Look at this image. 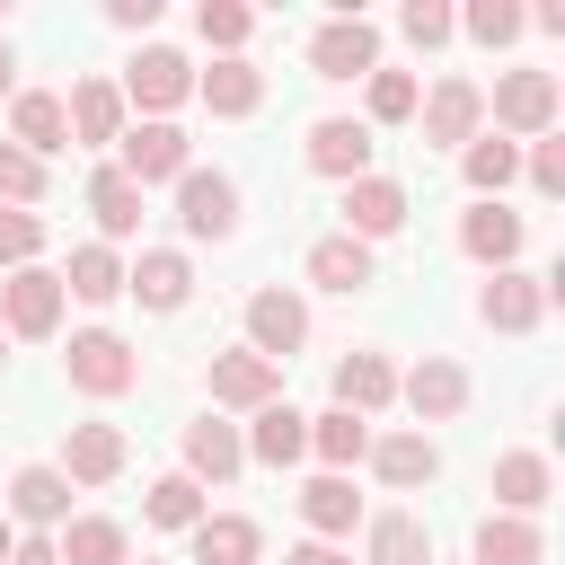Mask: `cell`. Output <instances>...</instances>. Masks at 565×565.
<instances>
[{
  "label": "cell",
  "instance_id": "obj_27",
  "mask_svg": "<svg viewBox=\"0 0 565 565\" xmlns=\"http://www.w3.org/2000/svg\"><path fill=\"white\" fill-rule=\"evenodd\" d=\"M362 459H371L380 486H397V494H406V486H433V468H441V450H433L424 433H388V441H371Z\"/></svg>",
  "mask_w": 565,
  "mask_h": 565
},
{
  "label": "cell",
  "instance_id": "obj_26",
  "mask_svg": "<svg viewBox=\"0 0 565 565\" xmlns=\"http://www.w3.org/2000/svg\"><path fill=\"white\" fill-rule=\"evenodd\" d=\"M459 247H468L477 265H494V274H503V265L521 256V212H503V203H477V212L459 221Z\"/></svg>",
  "mask_w": 565,
  "mask_h": 565
},
{
  "label": "cell",
  "instance_id": "obj_38",
  "mask_svg": "<svg viewBox=\"0 0 565 565\" xmlns=\"http://www.w3.org/2000/svg\"><path fill=\"white\" fill-rule=\"evenodd\" d=\"M194 35L221 44V53H238V44L256 35V9H238V0H203V9H194Z\"/></svg>",
  "mask_w": 565,
  "mask_h": 565
},
{
  "label": "cell",
  "instance_id": "obj_20",
  "mask_svg": "<svg viewBox=\"0 0 565 565\" xmlns=\"http://www.w3.org/2000/svg\"><path fill=\"white\" fill-rule=\"evenodd\" d=\"M124 291H132L141 309H185V291H194V265H185L177 247H141V265H124Z\"/></svg>",
  "mask_w": 565,
  "mask_h": 565
},
{
  "label": "cell",
  "instance_id": "obj_13",
  "mask_svg": "<svg viewBox=\"0 0 565 565\" xmlns=\"http://www.w3.org/2000/svg\"><path fill=\"white\" fill-rule=\"evenodd\" d=\"M115 168H124L132 185H159V177H185V168H194V150H185V132H177V124H132Z\"/></svg>",
  "mask_w": 565,
  "mask_h": 565
},
{
  "label": "cell",
  "instance_id": "obj_4",
  "mask_svg": "<svg viewBox=\"0 0 565 565\" xmlns=\"http://www.w3.org/2000/svg\"><path fill=\"white\" fill-rule=\"evenodd\" d=\"M486 106H494L503 132H530V141H539V132H556V106H565V97H556V71H503Z\"/></svg>",
  "mask_w": 565,
  "mask_h": 565
},
{
  "label": "cell",
  "instance_id": "obj_31",
  "mask_svg": "<svg viewBox=\"0 0 565 565\" xmlns=\"http://www.w3.org/2000/svg\"><path fill=\"white\" fill-rule=\"evenodd\" d=\"M62 291H71V300H88V309H106V300L124 291V256H115L106 238L71 247V274H62Z\"/></svg>",
  "mask_w": 565,
  "mask_h": 565
},
{
  "label": "cell",
  "instance_id": "obj_25",
  "mask_svg": "<svg viewBox=\"0 0 565 565\" xmlns=\"http://www.w3.org/2000/svg\"><path fill=\"white\" fill-rule=\"evenodd\" d=\"M388 397H397L388 353H344V362H335V406H344V415H380Z\"/></svg>",
  "mask_w": 565,
  "mask_h": 565
},
{
  "label": "cell",
  "instance_id": "obj_30",
  "mask_svg": "<svg viewBox=\"0 0 565 565\" xmlns=\"http://www.w3.org/2000/svg\"><path fill=\"white\" fill-rule=\"evenodd\" d=\"M309 282L353 300V291L371 282V247H362V238H344V230H335V238H318V247H309Z\"/></svg>",
  "mask_w": 565,
  "mask_h": 565
},
{
  "label": "cell",
  "instance_id": "obj_7",
  "mask_svg": "<svg viewBox=\"0 0 565 565\" xmlns=\"http://www.w3.org/2000/svg\"><path fill=\"white\" fill-rule=\"evenodd\" d=\"M177 230L185 238H230L238 230V185L221 168H185L177 177Z\"/></svg>",
  "mask_w": 565,
  "mask_h": 565
},
{
  "label": "cell",
  "instance_id": "obj_23",
  "mask_svg": "<svg viewBox=\"0 0 565 565\" xmlns=\"http://www.w3.org/2000/svg\"><path fill=\"white\" fill-rule=\"evenodd\" d=\"M194 97H203L212 115H256V106H265V71H256L247 53H221V62L194 79Z\"/></svg>",
  "mask_w": 565,
  "mask_h": 565
},
{
  "label": "cell",
  "instance_id": "obj_16",
  "mask_svg": "<svg viewBox=\"0 0 565 565\" xmlns=\"http://www.w3.org/2000/svg\"><path fill=\"white\" fill-rule=\"evenodd\" d=\"M9 141H18L26 159H53V150H71L62 97H53V88H18V97H9Z\"/></svg>",
  "mask_w": 565,
  "mask_h": 565
},
{
  "label": "cell",
  "instance_id": "obj_9",
  "mask_svg": "<svg viewBox=\"0 0 565 565\" xmlns=\"http://www.w3.org/2000/svg\"><path fill=\"white\" fill-rule=\"evenodd\" d=\"M309 71H318V79H371V71H380V35H371L362 18H327V26L309 35Z\"/></svg>",
  "mask_w": 565,
  "mask_h": 565
},
{
  "label": "cell",
  "instance_id": "obj_18",
  "mask_svg": "<svg viewBox=\"0 0 565 565\" xmlns=\"http://www.w3.org/2000/svg\"><path fill=\"white\" fill-rule=\"evenodd\" d=\"M238 450H247V459H256V468H291V459H300V450H309V415H300V406H282V397H274V406H256V424H247V433H238Z\"/></svg>",
  "mask_w": 565,
  "mask_h": 565
},
{
  "label": "cell",
  "instance_id": "obj_24",
  "mask_svg": "<svg viewBox=\"0 0 565 565\" xmlns=\"http://www.w3.org/2000/svg\"><path fill=\"white\" fill-rule=\"evenodd\" d=\"M185 539H194V565H256V547H265V530L247 512H203Z\"/></svg>",
  "mask_w": 565,
  "mask_h": 565
},
{
  "label": "cell",
  "instance_id": "obj_39",
  "mask_svg": "<svg viewBox=\"0 0 565 565\" xmlns=\"http://www.w3.org/2000/svg\"><path fill=\"white\" fill-rule=\"evenodd\" d=\"M0 203H9V212L44 203V159H26L18 141H0Z\"/></svg>",
  "mask_w": 565,
  "mask_h": 565
},
{
  "label": "cell",
  "instance_id": "obj_28",
  "mask_svg": "<svg viewBox=\"0 0 565 565\" xmlns=\"http://www.w3.org/2000/svg\"><path fill=\"white\" fill-rule=\"evenodd\" d=\"M300 521H309V530L335 547V539L362 521V494H353V477H309V486H300Z\"/></svg>",
  "mask_w": 565,
  "mask_h": 565
},
{
  "label": "cell",
  "instance_id": "obj_46",
  "mask_svg": "<svg viewBox=\"0 0 565 565\" xmlns=\"http://www.w3.org/2000/svg\"><path fill=\"white\" fill-rule=\"evenodd\" d=\"M106 18H115V26H150V18H159V0H106Z\"/></svg>",
  "mask_w": 565,
  "mask_h": 565
},
{
  "label": "cell",
  "instance_id": "obj_40",
  "mask_svg": "<svg viewBox=\"0 0 565 565\" xmlns=\"http://www.w3.org/2000/svg\"><path fill=\"white\" fill-rule=\"evenodd\" d=\"M415 106H424L415 71H371V124H406Z\"/></svg>",
  "mask_w": 565,
  "mask_h": 565
},
{
  "label": "cell",
  "instance_id": "obj_42",
  "mask_svg": "<svg viewBox=\"0 0 565 565\" xmlns=\"http://www.w3.org/2000/svg\"><path fill=\"white\" fill-rule=\"evenodd\" d=\"M459 26H468V35H477V44H512V35H521V26H530V9H512V0H477V9H468V18H459Z\"/></svg>",
  "mask_w": 565,
  "mask_h": 565
},
{
  "label": "cell",
  "instance_id": "obj_49",
  "mask_svg": "<svg viewBox=\"0 0 565 565\" xmlns=\"http://www.w3.org/2000/svg\"><path fill=\"white\" fill-rule=\"evenodd\" d=\"M9 547H18V530H9V521H0V565H9Z\"/></svg>",
  "mask_w": 565,
  "mask_h": 565
},
{
  "label": "cell",
  "instance_id": "obj_44",
  "mask_svg": "<svg viewBox=\"0 0 565 565\" xmlns=\"http://www.w3.org/2000/svg\"><path fill=\"white\" fill-rule=\"evenodd\" d=\"M530 185H539V194H565V141H556V132H539V150H530Z\"/></svg>",
  "mask_w": 565,
  "mask_h": 565
},
{
  "label": "cell",
  "instance_id": "obj_15",
  "mask_svg": "<svg viewBox=\"0 0 565 565\" xmlns=\"http://www.w3.org/2000/svg\"><path fill=\"white\" fill-rule=\"evenodd\" d=\"M9 521H26L35 539H44V530H62V521H71V477H62V468H44V459H35V468H18V477H9Z\"/></svg>",
  "mask_w": 565,
  "mask_h": 565
},
{
  "label": "cell",
  "instance_id": "obj_10",
  "mask_svg": "<svg viewBox=\"0 0 565 565\" xmlns=\"http://www.w3.org/2000/svg\"><path fill=\"white\" fill-rule=\"evenodd\" d=\"M477 318H486V327H503V335H530V327L547 318V274H521V265H503V274L477 291Z\"/></svg>",
  "mask_w": 565,
  "mask_h": 565
},
{
  "label": "cell",
  "instance_id": "obj_2",
  "mask_svg": "<svg viewBox=\"0 0 565 565\" xmlns=\"http://www.w3.org/2000/svg\"><path fill=\"white\" fill-rule=\"evenodd\" d=\"M62 300H71V291H62L53 265H18V274L0 282V335H26V344L53 335V327H62Z\"/></svg>",
  "mask_w": 565,
  "mask_h": 565
},
{
  "label": "cell",
  "instance_id": "obj_35",
  "mask_svg": "<svg viewBox=\"0 0 565 565\" xmlns=\"http://www.w3.org/2000/svg\"><path fill=\"white\" fill-rule=\"evenodd\" d=\"M309 450L327 459V477H344V468L371 450V424H362V415H344V406H327V415H309Z\"/></svg>",
  "mask_w": 565,
  "mask_h": 565
},
{
  "label": "cell",
  "instance_id": "obj_50",
  "mask_svg": "<svg viewBox=\"0 0 565 565\" xmlns=\"http://www.w3.org/2000/svg\"><path fill=\"white\" fill-rule=\"evenodd\" d=\"M0 344H9V335H0Z\"/></svg>",
  "mask_w": 565,
  "mask_h": 565
},
{
  "label": "cell",
  "instance_id": "obj_19",
  "mask_svg": "<svg viewBox=\"0 0 565 565\" xmlns=\"http://www.w3.org/2000/svg\"><path fill=\"white\" fill-rule=\"evenodd\" d=\"M124 459H132V450H124L115 424H71V441H62V477H71V486H115Z\"/></svg>",
  "mask_w": 565,
  "mask_h": 565
},
{
  "label": "cell",
  "instance_id": "obj_33",
  "mask_svg": "<svg viewBox=\"0 0 565 565\" xmlns=\"http://www.w3.org/2000/svg\"><path fill=\"white\" fill-rule=\"evenodd\" d=\"M459 177H468V185H477V194L494 203V194H503V185L521 177V141H503V132H477V141L459 150Z\"/></svg>",
  "mask_w": 565,
  "mask_h": 565
},
{
  "label": "cell",
  "instance_id": "obj_5",
  "mask_svg": "<svg viewBox=\"0 0 565 565\" xmlns=\"http://www.w3.org/2000/svg\"><path fill=\"white\" fill-rule=\"evenodd\" d=\"M415 115H424V141H433V150H468L477 124H486V88L450 71V79H433V97H424Z\"/></svg>",
  "mask_w": 565,
  "mask_h": 565
},
{
  "label": "cell",
  "instance_id": "obj_6",
  "mask_svg": "<svg viewBox=\"0 0 565 565\" xmlns=\"http://www.w3.org/2000/svg\"><path fill=\"white\" fill-rule=\"evenodd\" d=\"M300 159H309V177L353 185V177H371V124H353V115H318L309 141H300Z\"/></svg>",
  "mask_w": 565,
  "mask_h": 565
},
{
  "label": "cell",
  "instance_id": "obj_8",
  "mask_svg": "<svg viewBox=\"0 0 565 565\" xmlns=\"http://www.w3.org/2000/svg\"><path fill=\"white\" fill-rule=\"evenodd\" d=\"M300 344H309V300L300 291H247V353L291 362Z\"/></svg>",
  "mask_w": 565,
  "mask_h": 565
},
{
  "label": "cell",
  "instance_id": "obj_48",
  "mask_svg": "<svg viewBox=\"0 0 565 565\" xmlns=\"http://www.w3.org/2000/svg\"><path fill=\"white\" fill-rule=\"evenodd\" d=\"M0 88H18V53H9V35H0Z\"/></svg>",
  "mask_w": 565,
  "mask_h": 565
},
{
  "label": "cell",
  "instance_id": "obj_12",
  "mask_svg": "<svg viewBox=\"0 0 565 565\" xmlns=\"http://www.w3.org/2000/svg\"><path fill=\"white\" fill-rule=\"evenodd\" d=\"M62 124H71V141H79V150L124 141V88H115V79H79V88L62 97Z\"/></svg>",
  "mask_w": 565,
  "mask_h": 565
},
{
  "label": "cell",
  "instance_id": "obj_29",
  "mask_svg": "<svg viewBox=\"0 0 565 565\" xmlns=\"http://www.w3.org/2000/svg\"><path fill=\"white\" fill-rule=\"evenodd\" d=\"M477 565H547V539H539V521L486 512V521H477Z\"/></svg>",
  "mask_w": 565,
  "mask_h": 565
},
{
  "label": "cell",
  "instance_id": "obj_47",
  "mask_svg": "<svg viewBox=\"0 0 565 565\" xmlns=\"http://www.w3.org/2000/svg\"><path fill=\"white\" fill-rule=\"evenodd\" d=\"M9 565H62V556H53V539H18V547H9Z\"/></svg>",
  "mask_w": 565,
  "mask_h": 565
},
{
  "label": "cell",
  "instance_id": "obj_11",
  "mask_svg": "<svg viewBox=\"0 0 565 565\" xmlns=\"http://www.w3.org/2000/svg\"><path fill=\"white\" fill-rule=\"evenodd\" d=\"M397 230H406V185L397 177H353L344 185V238L371 247V238H397Z\"/></svg>",
  "mask_w": 565,
  "mask_h": 565
},
{
  "label": "cell",
  "instance_id": "obj_43",
  "mask_svg": "<svg viewBox=\"0 0 565 565\" xmlns=\"http://www.w3.org/2000/svg\"><path fill=\"white\" fill-rule=\"evenodd\" d=\"M44 256V221L35 212H0V265L18 274V265H35Z\"/></svg>",
  "mask_w": 565,
  "mask_h": 565
},
{
  "label": "cell",
  "instance_id": "obj_3",
  "mask_svg": "<svg viewBox=\"0 0 565 565\" xmlns=\"http://www.w3.org/2000/svg\"><path fill=\"white\" fill-rule=\"evenodd\" d=\"M124 97H132V106H150V124H168V106H177V97H194V62H185V53H168V44H141V53L124 62Z\"/></svg>",
  "mask_w": 565,
  "mask_h": 565
},
{
  "label": "cell",
  "instance_id": "obj_14",
  "mask_svg": "<svg viewBox=\"0 0 565 565\" xmlns=\"http://www.w3.org/2000/svg\"><path fill=\"white\" fill-rule=\"evenodd\" d=\"M397 397H406V406H415L424 424H450V415L468 406V371H459L450 353H424V362H415V371L397 380Z\"/></svg>",
  "mask_w": 565,
  "mask_h": 565
},
{
  "label": "cell",
  "instance_id": "obj_34",
  "mask_svg": "<svg viewBox=\"0 0 565 565\" xmlns=\"http://www.w3.org/2000/svg\"><path fill=\"white\" fill-rule=\"evenodd\" d=\"M88 212H97L106 238H132V230H141V185H132L124 168H97V177H88Z\"/></svg>",
  "mask_w": 565,
  "mask_h": 565
},
{
  "label": "cell",
  "instance_id": "obj_37",
  "mask_svg": "<svg viewBox=\"0 0 565 565\" xmlns=\"http://www.w3.org/2000/svg\"><path fill=\"white\" fill-rule=\"evenodd\" d=\"M141 512H150L159 530H194V521H203V486H194V477L177 468V477H159V486L141 494Z\"/></svg>",
  "mask_w": 565,
  "mask_h": 565
},
{
  "label": "cell",
  "instance_id": "obj_36",
  "mask_svg": "<svg viewBox=\"0 0 565 565\" xmlns=\"http://www.w3.org/2000/svg\"><path fill=\"white\" fill-rule=\"evenodd\" d=\"M362 565H433V530L415 512H380L371 521V556Z\"/></svg>",
  "mask_w": 565,
  "mask_h": 565
},
{
  "label": "cell",
  "instance_id": "obj_22",
  "mask_svg": "<svg viewBox=\"0 0 565 565\" xmlns=\"http://www.w3.org/2000/svg\"><path fill=\"white\" fill-rule=\"evenodd\" d=\"M547 494H556V468H547V450H503V459H494V503H503L512 521H530Z\"/></svg>",
  "mask_w": 565,
  "mask_h": 565
},
{
  "label": "cell",
  "instance_id": "obj_32",
  "mask_svg": "<svg viewBox=\"0 0 565 565\" xmlns=\"http://www.w3.org/2000/svg\"><path fill=\"white\" fill-rule=\"evenodd\" d=\"M53 556H62V565H124V521H106V512H79V521H62Z\"/></svg>",
  "mask_w": 565,
  "mask_h": 565
},
{
  "label": "cell",
  "instance_id": "obj_21",
  "mask_svg": "<svg viewBox=\"0 0 565 565\" xmlns=\"http://www.w3.org/2000/svg\"><path fill=\"white\" fill-rule=\"evenodd\" d=\"M238 468H247V450H238V424H221V415L185 424V477H194V486H230Z\"/></svg>",
  "mask_w": 565,
  "mask_h": 565
},
{
  "label": "cell",
  "instance_id": "obj_17",
  "mask_svg": "<svg viewBox=\"0 0 565 565\" xmlns=\"http://www.w3.org/2000/svg\"><path fill=\"white\" fill-rule=\"evenodd\" d=\"M274 388H282V362H265V353H212V406H274Z\"/></svg>",
  "mask_w": 565,
  "mask_h": 565
},
{
  "label": "cell",
  "instance_id": "obj_45",
  "mask_svg": "<svg viewBox=\"0 0 565 565\" xmlns=\"http://www.w3.org/2000/svg\"><path fill=\"white\" fill-rule=\"evenodd\" d=\"M282 565H353V556H344V547H327V539H300Z\"/></svg>",
  "mask_w": 565,
  "mask_h": 565
},
{
  "label": "cell",
  "instance_id": "obj_1",
  "mask_svg": "<svg viewBox=\"0 0 565 565\" xmlns=\"http://www.w3.org/2000/svg\"><path fill=\"white\" fill-rule=\"evenodd\" d=\"M62 371H71L79 397H124V388H141V353H132L115 327H79L71 353H62Z\"/></svg>",
  "mask_w": 565,
  "mask_h": 565
},
{
  "label": "cell",
  "instance_id": "obj_41",
  "mask_svg": "<svg viewBox=\"0 0 565 565\" xmlns=\"http://www.w3.org/2000/svg\"><path fill=\"white\" fill-rule=\"evenodd\" d=\"M397 35L433 53V44H450V35H459V18H450L441 0H406V9H397Z\"/></svg>",
  "mask_w": 565,
  "mask_h": 565
}]
</instances>
